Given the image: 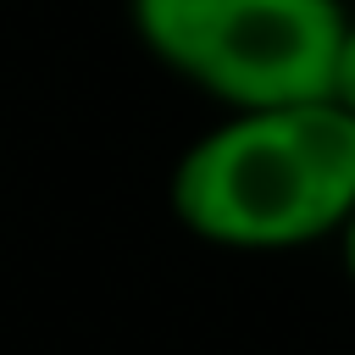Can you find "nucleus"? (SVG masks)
I'll list each match as a JSON object with an SVG mask.
<instances>
[{
    "mask_svg": "<svg viewBox=\"0 0 355 355\" xmlns=\"http://www.w3.org/2000/svg\"><path fill=\"white\" fill-rule=\"evenodd\" d=\"M155 67L222 111L327 100L344 44V0H128Z\"/></svg>",
    "mask_w": 355,
    "mask_h": 355,
    "instance_id": "2",
    "label": "nucleus"
},
{
    "mask_svg": "<svg viewBox=\"0 0 355 355\" xmlns=\"http://www.w3.org/2000/svg\"><path fill=\"white\" fill-rule=\"evenodd\" d=\"M333 100L344 111H355V11L344 22V44H338V67H333Z\"/></svg>",
    "mask_w": 355,
    "mask_h": 355,
    "instance_id": "3",
    "label": "nucleus"
},
{
    "mask_svg": "<svg viewBox=\"0 0 355 355\" xmlns=\"http://www.w3.org/2000/svg\"><path fill=\"white\" fill-rule=\"evenodd\" d=\"M178 227L239 255L338 239L355 216V111L327 100L222 111L166 178Z\"/></svg>",
    "mask_w": 355,
    "mask_h": 355,
    "instance_id": "1",
    "label": "nucleus"
},
{
    "mask_svg": "<svg viewBox=\"0 0 355 355\" xmlns=\"http://www.w3.org/2000/svg\"><path fill=\"white\" fill-rule=\"evenodd\" d=\"M333 244H338V255H344V272H349V283H355V216L338 227V239H333Z\"/></svg>",
    "mask_w": 355,
    "mask_h": 355,
    "instance_id": "4",
    "label": "nucleus"
}]
</instances>
